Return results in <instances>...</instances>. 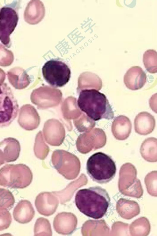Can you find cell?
I'll use <instances>...</instances> for the list:
<instances>
[{
  "mask_svg": "<svg viewBox=\"0 0 157 236\" xmlns=\"http://www.w3.org/2000/svg\"><path fill=\"white\" fill-rule=\"evenodd\" d=\"M132 130V124L130 119L124 115L116 117L111 125V131L115 138L124 140L129 136Z\"/></svg>",
  "mask_w": 157,
  "mask_h": 236,
  "instance_id": "11",
  "label": "cell"
},
{
  "mask_svg": "<svg viewBox=\"0 0 157 236\" xmlns=\"http://www.w3.org/2000/svg\"><path fill=\"white\" fill-rule=\"evenodd\" d=\"M87 173L92 180L100 184L109 182L117 171L115 161L109 155L102 152L92 154L86 163Z\"/></svg>",
  "mask_w": 157,
  "mask_h": 236,
  "instance_id": "3",
  "label": "cell"
},
{
  "mask_svg": "<svg viewBox=\"0 0 157 236\" xmlns=\"http://www.w3.org/2000/svg\"><path fill=\"white\" fill-rule=\"evenodd\" d=\"M31 180V171L24 164L6 165L0 169V188H24Z\"/></svg>",
  "mask_w": 157,
  "mask_h": 236,
  "instance_id": "4",
  "label": "cell"
},
{
  "mask_svg": "<svg viewBox=\"0 0 157 236\" xmlns=\"http://www.w3.org/2000/svg\"><path fill=\"white\" fill-rule=\"evenodd\" d=\"M44 79L52 86L62 87L69 81L71 70L67 65L59 59H52L46 62L42 68Z\"/></svg>",
  "mask_w": 157,
  "mask_h": 236,
  "instance_id": "7",
  "label": "cell"
},
{
  "mask_svg": "<svg viewBox=\"0 0 157 236\" xmlns=\"http://www.w3.org/2000/svg\"><path fill=\"white\" fill-rule=\"evenodd\" d=\"M157 140L153 137L145 139L142 143L140 152L142 157L146 161L155 162L157 160Z\"/></svg>",
  "mask_w": 157,
  "mask_h": 236,
  "instance_id": "15",
  "label": "cell"
},
{
  "mask_svg": "<svg viewBox=\"0 0 157 236\" xmlns=\"http://www.w3.org/2000/svg\"><path fill=\"white\" fill-rule=\"evenodd\" d=\"M6 163V160L4 153L0 148V166Z\"/></svg>",
  "mask_w": 157,
  "mask_h": 236,
  "instance_id": "21",
  "label": "cell"
},
{
  "mask_svg": "<svg viewBox=\"0 0 157 236\" xmlns=\"http://www.w3.org/2000/svg\"><path fill=\"white\" fill-rule=\"evenodd\" d=\"M0 148L4 154L6 163L16 161L19 156L21 150L19 142L12 137L6 138L1 141Z\"/></svg>",
  "mask_w": 157,
  "mask_h": 236,
  "instance_id": "12",
  "label": "cell"
},
{
  "mask_svg": "<svg viewBox=\"0 0 157 236\" xmlns=\"http://www.w3.org/2000/svg\"><path fill=\"white\" fill-rule=\"evenodd\" d=\"M6 78V74L5 71L0 68V84L3 83Z\"/></svg>",
  "mask_w": 157,
  "mask_h": 236,
  "instance_id": "22",
  "label": "cell"
},
{
  "mask_svg": "<svg viewBox=\"0 0 157 236\" xmlns=\"http://www.w3.org/2000/svg\"><path fill=\"white\" fill-rule=\"evenodd\" d=\"M143 62L144 67L149 72L152 74L157 72V53L153 49H148L143 55Z\"/></svg>",
  "mask_w": 157,
  "mask_h": 236,
  "instance_id": "17",
  "label": "cell"
},
{
  "mask_svg": "<svg viewBox=\"0 0 157 236\" xmlns=\"http://www.w3.org/2000/svg\"><path fill=\"white\" fill-rule=\"evenodd\" d=\"M19 105L7 83L0 84V128L9 126L17 117Z\"/></svg>",
  "mask_w": 157,
  "mask_h": 236,
  "instance_id": "6",
  "label": "cell"
},
{
  "mask_svg": "<svg viewBox=\"0 0 157 236\" xmlns=\"http://www.w3.org/2000/svg\"><path fill=\"white\" fill-rule=\"evenodd\" d=\"M134 129L139 134L146 135L151 133L155 126V120L149 113L143 112L138 113L134 121Z\"/></svg>",
  "mask_w": 157,
  "mask_h": 236,
  "instance_id": "10",
  "label": "cell"
},
{
  "mask_svg": "<svg viewBox=\"0 0 157 236\" xmlns=\"http://www.w3.org/2000/svg\"><path fill=\"white\" fill-rule=\"evenodd\" d=\"M12 221L11 214L6 209H0V231L7 229Z\"/></svg>",
  "mask_w": 157,
  "mask_h": 236,
  "instance_id": "20",
  "label": "cell"
},
{
  "mask_svg": "<svg viewBox=\"0 0 157 236\" xmlns=\"http://www.w3.org/2000/svg\"><path fill=\"white\" fill-rule=\"evenodd\" d=\"M14 60V55L13 52L0 43V66L3 67L9 66L12 64Z\"/></svg>",
  "mask_w": 157,
  "mask_h": 236,
  "instance_id": "19",
  "label": "cell"
},
{
  "mask_svg": "<svg viewBox=\"0 0 157 236\" xmlns=\"http://www.w3.org/2000/svg\"><path fill=\"white\" fill-rule=\"evenodd\" d=\"M44 14V6L42 2L40 0H31L25 9L24 18L27 23L34 25L40 22Z\"/></svg>",
  "mask_w": 157,
  "mask_h": 236,
  "instance_id": "9",
  "label": "cell"
},
{
  "mask_svg": "<svg viewBox=\"0 0 157 236\" xmlns=\"http://www.w3.org/2000/svg\"><path fill=\"white\" fill-rule=\"evenodd\" d=\"M147 80L146 73L138 66H134L129 69L125 74L124 79L126 87L132 90L141 88L145 85Z\"/></svg>",
  "mask_w": 157,
  "mask_h": 236,
  "instance_id": "8",
  "label": "cell"
},
{
  "mask_svg": "<svg viewBox=\"0 0 157 236\" xmlns=\"http://www.w3.org/2000/svg\"><path fill=\"white\" fill-rule=\"evenodd\" d=\"M28 104L23 105L19 111L17 122L22 128L25 130H32L33 128L32 121L33 109Z\"/></svg>",
  "mask_w": 157,
  "mask_h": 236,
  "instance_id": "16",
  "label": "cell"
},
{
  "mask_svg": "<svg viewBox=\"0 0 157 236\" xmlns=\"http://www.w3.org/2000/svg\"><path fill=\"white\" fill-rule=\"evenodd\" d=\"M7 75L9 83L16 89H23L30 83L29 75L21 67H17L11 69L7 72Z\"/></svg>",
  "mask_w": 157,
  "mask_h": 236,
  "instance_id": "13",
  "label": "cell"
},
{
  "mask_svg": "<svg viewBox=\"0 0 157 236\" xmlns=\"http://www.w3.org/2000/svg\"></svg>",
  "mask_w": 157,
  "mask_h": 236,
  "instance_id": "23",
  "label": "cell"
},
{
  "mask_svg": "<svg viewBox=\"0 0 157 236\" xmlns=\"http://www.w3.org/2000/svg\"><path fill=\"white\" fill-rule=\"evenodd\" d=\"M33 216V210L30 202L27 200H21L15 207L13 211L14 220L21 223L29 222Z\"/></svg>",
  "mask_w": 157,
  "mask_h": 236,
  "instance_id": "14",
  "label": "cell"
},
{
  "mask_svg": "<svg viewBox=\"0 0 157 236\" xmlns=\"http://www.w3.org/2000/svg\"><path fill=\"white\" fill-rule=\"evenodd\" d=\"M15 203L12 193L9 190L0 188V209H10Z\"/></svg>",
  "mask_w": 157,
  "mask_h": 236,
  "instance_id": "18",
  "label": "cell"
},
{
  "mask_svg": "<svg viewBox=\"0 0 157 236\" xmlns=\"http://www.w3.org/2000/svg\"><path fill=\"white\" fill-rule=\"evenodd\" d=\"M75 201L77 208L82 213L97 219L107 213L110 199L105 189L94 186L78 190L76 193Z\"/></svg>",
  "mask_w": 157,
  "mask_h": 236,
  "instance_id": "1",
  "label": "cell"
},
{
  "mask_svg": "<svg viewBox=\"0 0 157 236\" xmlns=\"http://www.w3.org/2000/svg\"><path fill=\"white\" fill-rule=\"evenodd\" d=\"M77 102L79 108L93 120H111L114 117L106 96L98 90L87 89L82 90Z\"/></svg>",
  "mask_w": 157,
  "mask_h": 236,
  "instance_id": "2",
  "label": "cell"
},
{
  "mask_svg": "<svg viewBox=\"0 0 157 236\" xmlns=\"http://www.w3.org/2000/svg\"><path fill=\"white\" fill-rule=\"evenodd\" d=\"M20 6L19 1H14L0 9V41L8 48L11 45L10 36L17 25Z\"/></svg>",
  "mask_w": 157,
  "mask_h": 236,
  "instance_id": "5",
  "label": "cell"
}]
</instances>
